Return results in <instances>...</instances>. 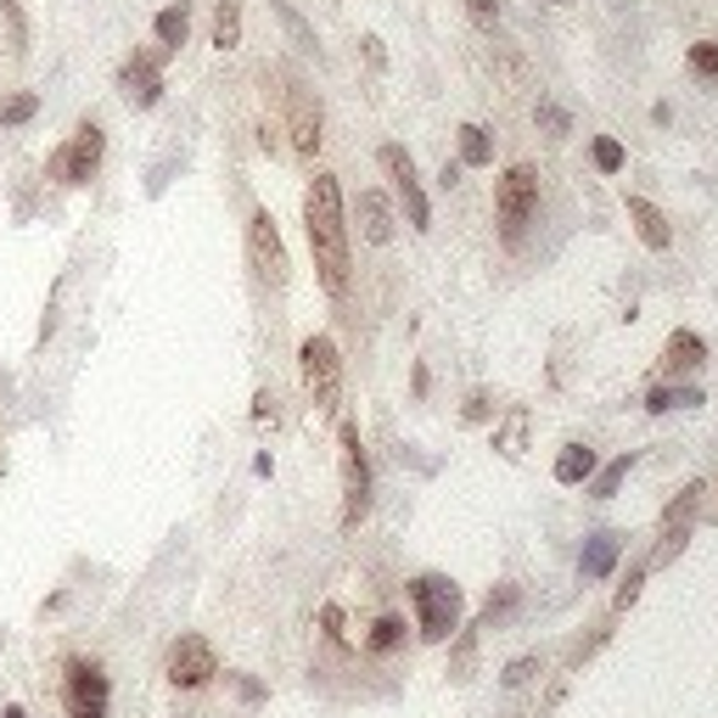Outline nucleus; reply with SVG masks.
Wrapping results in <instances>:
<instances>
[{
    "label": "nucleus",
    "instance_id": "1",
    "mask_svg": "<svg viewBox=\"0 0 718 718\" xmlns=\"http://www.w3.org/2000/svg\"><path fill=\"white\" fill-rule=\"evenodd\" d=\"M304 230H309V253L320 270V286L331 298L349 293V219H343V185L338 174H315L304 191Z\"/></svg>",
    "mask_w": 718,
    "mask_h": 718
},
{
    "label": "nucleus",
    "instance_id": "2",
    "mask_svg": "<svg viewBox=\"0 0 718 718\" xmlns=\"http://www.w3.org/2000/svg\"><path fill=\"white\" fill-rule=\"evenodd\" d=\"M534 214H539V174H534V163H511V169L500 174V185H494L500 242L516 248V242H522V230L534 225Z\"/></svg>",
    "mask_w": 718,
    "mask_h": 718
},
{
    "label": "nucleus",
    "instance_id": "3",
    "mask_svg": "<svg viewBox=\"0 0 718 718\" xmlns=\"http://www.w3.org/2000/svg\"><path fill=\"white\" fill-rule=\"evenodd\" d=\"M410 606H415L421 640H449L460 629V590L444 579V572H421V579L410 584Z\"/></svg>",
    "mask_w": 718,
    "mask_h": 718
},
{
    "label": "nucleus",
    "instance_id": "4",
    "mask_svg": "<svg viewBox=\"0 0 718 718\" xmlns=\"http://www.w3.org/2000/svg\"><path fill=\"white\" fill-rule=\"evenodd\" d=\"M298 365H304V394H309V404L320 410V415H331L338 410V399H343V360H338V343L326 338H309L304 349H298Z\"/></svg>",
    "mask_w": 718,
    "mask_h": 718
},
{
    "label": "nucleus",
    "instance_id": "5",
    "mask_svg": "<svg viewBox=\"0 0 718 718\" xmlns=\"http://www.w3.org/2000/svg\"><path fill=\"white\" fill-rule=\"evenodd\" d=\"M62 707H68V718H107V707H113V680L102 674V662L73 657V662L62 668Z\"/></svg>",
    "mask_w": 718,
    "mask_h": 718
},
{
    "label": "nucleus",
    "instance_id": "6",
    "mask_svg": "<svg viewBox=\"0 0 718 718\" xmlns=\"http://www.w3.org/2000/svg\"><path fill=\"white\" fill-rule=\"evenodd\" d=\"M102 152H107V135L102 124H79L68 147L52 152V163H45V174L62 180V185H90V174L102 169Z\"/></svg>",
    "mask_w": 718,
    "mask_h": 718
},
{
    "label": "nucleus",
    "instance_id": "7",
    "mask_svg": "<svg viewBox=\"0 0 718 718\" xmlns=\"http://www.w3.org/2000/svg\"><path fill=\"white\" fill-rule=\"evenodd\" d=\"M371 511V460L360 449V426L343 421V528H360Z\"/></svg>",
    "mask_w": 718,
    "mask_h": 718
},
{
    "label": "nucleus",
    "instance_id": "8",
    "mask_svg": "<svg viewBox=\"0 0 718 718\" xmlns=\"http://www.w3.org/2000/svg\"><path fill=\"white\" fill-rule=\"evenodd\" d=\"M248 264H253V275L264 281V286H286V275H293V264H286V248H281V230H275V219L259 208L253 219H248Z\"/></svg>",
    "mask_w": 718,
    "mask_h": 718
},
{
    "label": "nucleus",
    "instance_id": "9",
    "mask_svg": "<svg viewBox=\"0 0 718 718\" xmlns=\"http://www.w3.org/2000/svg\"><path fill=\"white\" fill-rule=\"evenodd\" d=\"M381 158V169H388V180H394V191H399V203H404V219L415 225V230H426L433 225V208H426V191H421V174H415V158L399 147V140H388V147L376 152Z\"/></svg>",
    "mask_w": 718,
    "mask_h": 718
},
{
    "label": "nucleus",
    "instance_id": "10",
    "mask_svg": "<svg viewBox=\"0 0 718 718\" xmlns=\"http://www.w3.org/2000/svg\"><path fill=\"white\" fill-rule=\"evenodd\" d=\"M219 674V657H214V646L203 640V635H180L174 646H169V685L174 691H197V685H208Z\"/></svg>",
    "mask_w": 718,
    "mask_h": 718
},
{
    "label": "nucleus",
    "instance_id": "11",
    "mask_svg": "<svg viewBox=\"0 0 718 718\" xmlns=\"http://www.w3.org/2000/svg\"><path fill=\"white\" fill-rule=\"evenodd\" d=\"M286 135H293V147L304 158L320 152V102H315V90L304 79L286 84Z\"/></svg>",
    "mask_w": 718,
    "mask_h": 718
},
{
    "label": "nucleus",
    "instance_id": "12",
    "mask_svg": "<svg viewBox=\"0 0 718 718\" xmlns=\"http://www.w3.org/2000/svg\"><path fill=\"white\" fill-rule=\"evenodd\" d=\"M163 45H158V52H140V57H129L124 62V73H118V84H124V95H129V102L135 107H158V95H163Z\"/></svg>",
    "mask_w": 718,
    "mask_h": 718
},
{
    "label": "nucleus",
    "instance_id": "13",
    "mask_svg": "<svg viewBox=\"0 0 718 718\" xmlns=\"http://www.w3.org/2000/svg\"><path fill=\"white\" fill-rule=\"evenodd\" d=\"M624 208H629V219H635V230H640V242H646L651 253H668V248H674V225H668V214H662L651 197H624Z\"/></svg>",
    "mask_w": 718,
    "mask_h": 718
},
{
    "label": "nucleus",
    "instance_id": "14",
    "mask_svg": "<svg viewBox=\"0 0 718 718\" xmlns=\"http://www.w3.org/2000/svg\"><path fill=\"white\" fill-rule=\"evenodd\" d=\"M617 556H624V534H590L584 550H579V579H606V572L617 567Z\"/></svg>",
    "mask_w": 718,
    "mask_h": 718
},
{
    "label": "nucleus",
    "instance_id": "15",
    "mask_svg": "<svg viewBox=\"0 0 718 718\" xmlns=\"http://www.w3.org/2000/svg\"><path fill=\"white\" fill-rule=\"evenodd\" d=\"M360 236L371 248H388L394 242V208L381 191H360Z\"/></svg>",
    "mask_w": 718,
    "mask_h": 718
},
{
    "label": "nucleus",
    "instance_id": "16",
    "mask_svg": "<svg viewBox=\"0 0 718 718\" xmlns=\"http://www.w3.org/2000/svg\"><path fill=\"white\" fill-rule=\"evenodd\" d=\"M702 360H707V343L696 338V331H674L668 349H662V371H668V376H685V371H696Z\"/></svg>",
    "mask_w": 718,
    "mask_h": 718
},
{
    "label": "nucleus",
    "instance_id": "17",
    "mask_svg": "<svg viewBox=\"0 0 718 718\" xmlns=\"http://www.w3.org/2000/svg\"><path fill=\"white\" fill-rule=\"evenodd\" d=\"M590 471H595V449H590V444H567V449L556 455V483H567V489L590 483Z\"/></svg>",
    "mask_w": 718,
    "mask_h": 718
},
{
    "label": "nucleus",
    "instance_id": "18",
    "mask_svg": "<svg viewBox=\"0 0 718 718\" xmlns=\"http://www.w3.org/2000/svg\"><path fill=\"white\" fill-rule=\"evenodd\" d=\"M214 45L219 52H236V45H242V0H219L214 7Z\"/></svg>",
    "mask_w": 718,
    "mask_h": 718
},
{
    "label": "nucleus",
    "instance_id": "19",
    "mask_svg": "<svg viewBox=\"0 0 718 718\" xmlns=\"http://www.w3.org/2000/svg\"><path fill=\"white\" fill-rule=\"evenodd\" d=\"M152 29H158V45H163V52H180V45H185V34H191V12H185V0L163 7Z\"/></svg>",
    "mask_w": 718,
    "mask_h": 718
},
{
    "label": "nucleus",
    "instance_id": "20",
    "mask_svg": "<svg viewBox=\"0 0 718 718\" xmlns=\"http://www.w3.org/2000/svg\"><path fill=\"white\" fill-rule=\"evenodd\" d=\"M460 163H466V169L494 163V140H489L483 124H460Z\"/></svg>",
    "mask_w": 718,
    "mask_h": 718
},
{
    "label": "nucleus",
    "instance_id": "21",
    "mask_svg": "<svg viewBox=\"0 0 718 718\" xmlns=\"http://www.w3.org/2000/svg\"><path fill=\"white\" fill-rule=\"evenodd\" d=\"M702 404H707L702 388H651V399H646L651 415H668V410H702Z\"/></svg>",
    "mask_w": 718,
    "mask_h": 718
},
{
    "label": "nucleus",
    "instance_id": "22",
    "mask_svg": "<svg viewBox=\"0 0 718 718\" xmlns=\"http://www.w3.org/2000/svg\"><path fill=\"white\" fill-rule=\"evenodd\" d=\"M691 545V522H668V528H662V539H657V550H651V561L646 567H668V561H674L680 550Z\"/></svg>",
    "mask_w": 718,
    "mask_h": 718
},
{
    "label": "nucleus",
    "instance_id": "23",
    "mask_svg": "<svg viewBox=\"0 0 718 718\" xmlns=\"http://www.w3.org/2000/svg\"><path fill=\"white\" fill-rule=\"evenodd\" d=\"M399 640H404V624H399V617H376L371 635H365V651H371V657H388V651H399Z\"/></svg>",
    "mask_w": 718,
    "mask_h": 718
},
{
    "label": "nucleus",
    "instance_id": "24",
    "mask_svg": "<svg viewBox=\"0 0 718 718\" xmlns=\"http://www.w3.org/2000/svg\"><path fill=\"white\" fill-rule=\"evenodd\" d=\"M270 7H275V18L286 23V34H293V39H298V52H315V45H320V39H315V29L304 23V12L293 7V0H270Z\"/></svg>",
    "mask_w": 718,
    "mask_h": 718
},
{
    "label": "nucleus",
    "instance_id": "25",
    "mask_svg": "<svg viewBox=\"0 0 718 718\" xmlns=\"http://www.w3.org/2000/svg\"><path fill=\"white\" fill-rule=\"evenodd\" d=\"M522 438H528V410H511V421L494 433V449H500L505 460H516V455H522Z\"/></svg>",
    "mask_w": 718,
    "mask_h": 718
},
{
    "label": "nucleus",
    "instance_id": "26",
    "mask_svg": "<svg viewBox=\"0 0 718 718\" xmlns=\"http://www.w3.org/2000/svg\"><path fill=\"white\" fill-rule=\"evenodd\" d=\"M685 68L707 84H718V39H696L691 52H685Z\"/></svg>",
    "mask_w": 718,
    "mask_h": 718
},
{
    "label": "nucleus",
    "instance_id": "27",
    "mask_svg": "<svg viewBox=\"0 0 718 718\" xmlns=\"http://www.w3.org/2000/svg\"><path fill=\"white\" fill-rule=\"evenodd\" d=\"M629 471H635V449H629V455H617V460L595 477V489H590V494H595V500H612L617 489H624V477H629Z\"/></svg>",
    "mask_w": 718,
    "mask_h": 718
},
{
    "label": "nucleus",
    "instance_id": "28",
    "mask_svg": "<svg viewBox=\"0 0 718 718\" xmlns=\"http://www.w3.org/2000/svg\"><path fill=\"white\" fill-rule=\"evenodd\" d=\"M34 113H39V95H34V90H18V95L0 102V124H29Z\"/></svg>",
    "mask_w": 718,
    "mask_h": 718
},
{
    "label": "nucleus",
    "instance_id": "29",
    "mask_svg": "<svg viewBox=\"0 0 718 718\" xmlns=\"http://www.w3.org/2000/svg\"><path fill=\"white\" fill-rule=\"evenodd\" d=\"M534 674H545V657H516V662H505L500 685H505V691H516V685H528Z\"/></svg>",
    "mask_w": 718,
    "mask_h": 718
},
{
    "label": "nucleus",
    "instance_id": "30",
    "mask_svg": "<svg viewBox=\"0 0 718 718\" xmlns=\"http://www.w3.org/2000/svg\"><path fill=\"white\" fill-rule=\"evenodd\" d=\"M702 494H707V483H691L674 505L662 511V528H668V522H691V516H696V505H702Z\"/></svg>",
    "mask_w": 718,
    "mask_h": 718
},
{
    "label": "nucleus",
    "instance_id": "31",
    "mask_svg": "<svg viewBox=\"0 0 718 718\" xmlns=\"http://www.w3.org/2000/svg\"><path fill=\"white\" fill-rule=\"evenodd\" d=\"M595 169H601V174H617V169H624V140L601 135V140H595Z\"/></svg>",
    "mask_w": 718,
    "mask_h": 718
},
{
    "label": "nucleus",
    "instance_id": "32",
    "mask_svg": "<svg viewBox=\"0 0 718 718\" xmlns=\"http://www.w3.org/2000/svg\"><path fill=\"white\" fill-rule=\"evenodd\" d=\"M534 118H539V129H550V135H567V129H572L567 107H556V102H539V107H534Z\"/></svg>",
    "mask_w": 718,
    "mask_h": 718
},
{
    "label": "nucleus",
    "instance_id": "33",
    "mask_svg": "<svg viewBox=\"0 0 718 718\" xmlns=\"http://www.w3.org/2000/svg\"><path fill=\"white\" fill-rule=\"evenodd\" d=\"M516 595H522L516 584H500V595H489V606H483V624H494L500 612H511V606H516Z\"/></svg>",
    "mask_w": 718,
    "mask_h": 718
},
{
    "label": "nucleus",
    "instance_id": "34",
    "mask_svg": "<svg viewBox=\"0 0 718 718\" xmlns=\"http://www.w3.org/2000/svg\"><path fill=\"white\" fill-rule=\"evenodd\" d=\"M466 12H471V23L494 29V23H500V0H466Z\"/></svg>",
    "mask_w": 718,
    "mask_h": 718
},
{
    "label": "nucleus",
    "instance_id": "35",
    "mask_svg": "<svg viewBox=\"0 0 718 718\" xmlns=\"http://www.w3.org/2000/svg\"><path fill=\"white\" fill-rule=\"evenodd\" d=\"M640 584H646V567H635V572H629V584L617 590V612H629V606L640 601Z\"/></svg>",
    "mask_w": 718,
    "mask_h": 718
},
{
    "label": "nucleus",
    "instance_id": "36",
    "mask_svg": "<svg viewBox=\"0 0 718 718\" xmlns=\"http://www.w3.org/2000/svg\"><path fill=\"white\" fill-rule=\"evenodd\" d=\"M320 624H326L331 640H343V606H326V612H320Z\"/></svg>",
    "mask_w": 718,
    "mask_h": 718
},
{
    "label": "nucleus",
    "instance_id": "37",
    "mask_svg": "<svg viewBox=\"0 0 718 718\" xmlns=\"http://www.w3.org/2000/svg\"><path fill=\"white\" fill-rule=\"evenodd\" d=\"M483 415H489V399L471 394V399H466V421H483Z\"/></svg>",
    "mask_w": 718,
    "mask_h": 718
},
{
    "label": "nucleus",
    "instance_id": "38",
    "mask_svg": "<svg viewBox=\"0 0 718 718\" xmlns=\"http://www.w3.org/2000/svg\"><path fill=\"white\" fill-rule=\"evenodd\" d=\"M438 185H444V191H449V185H460V163H449V158H444V169H438Z\"/></svg>",
    "mask_w": 718,
    "mask_h": 718
},
{
    "label": "nucleus",
    "instance_id": "39",
    "mask_svg": "<svg viewBox=\"0 0 718 718\" xmlns=\"http://www.w3.org/2000/svg\"><path fill=\"white\" fill-rule=\"evenodd\" d=\"M360 45H365V57H371V68H381V39H376V34H365Z\"/></svg>",
    "mask_w": 718,
    "mask_h": 718
},
{
    "label": "nucleus",
    "instance_id": "40",
    "mask_svg": "<svg viewBox=\"0 0 718 718\" xmlns=\"http://www.w3.org/2000/svg\"><path fill=\"white\" fill-rule=\"evenodd\" d=\"M264 415H275V399H270V394L253 399V421H264Z\"/></svg>",
    "mask_w": 718,
    "mask_h": 718
},
{
    "label": "nucleus",
    "instance_id": "41",
    "mask_svg": "<svg viewBox=\"0 0 718 718\" xmlns=\"http://www.w3.org/2000/svg\"><path fill=\"white\" fill-rule=\"evenodd\" d=\"M0 718H29V713H23V707H7V713H0Z\"/></svg>",
    "mask_w": 718,
    "mask_h": 718
},
{
    "label": "nucleus",
    "instance_id": "42",
    "mask_svg": "<svg viewBox=\"0 0 718 718\" xmlns=\"http://www.w3.org/2000/svg\"><path fill=\"white\" fill-rule=\"evenodd\" d=\"M561 7H567V0H561Z\"/></svg>",
    "mask_w": 718,
    "mask_h": 718
}]
</instances>
